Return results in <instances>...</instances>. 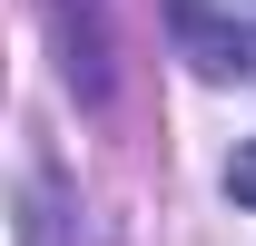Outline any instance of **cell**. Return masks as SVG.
<instances>
[{"instance_id": "7a4b0ae2", "label": "cell", "mask_w": 256, "mask_h": 246, "mask_svg": "<svg viewBox=\"0 0 256 246\" xmlns=\"http://www.w3.org/2000/svg\"><path fill=\"white\" fill-rule=\"evenodd\" d=\"M226 197H236V207H256V148H236V168H226Z\"/></svg>"}, {"instance_id": "6da1fadb", "label": "cell", "mask_w": 256, "mask_h": 246, "mask_svg": "<svg viewBox=\"0 0 256 246\" xmlns=\"http://www.w3.org/2000/svg\"><path fill=\"white\" fill-rule=\"evenodd\" d=\"M168 30H178V50H188L197 79H246V30L217 20L207 0H168Z\"/></svg>"}]
</instances>
